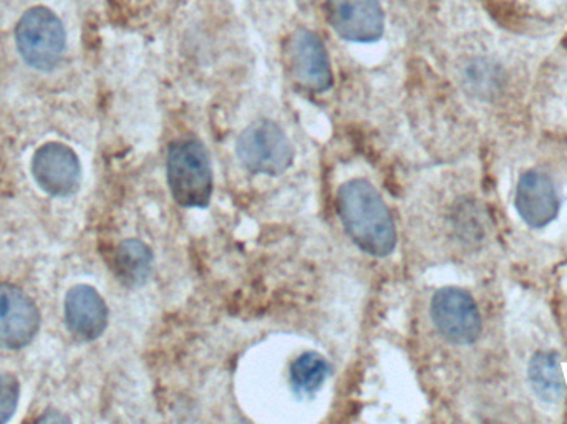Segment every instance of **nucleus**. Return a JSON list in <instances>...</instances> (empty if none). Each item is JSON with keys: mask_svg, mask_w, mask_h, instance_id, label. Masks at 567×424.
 Returning <instances> with one entry per match:
<instances>
[{"mask_svg": "<svg viewBox=\"0 0 567 424\" xmlns=\"http://www.w3.org/2000/svg\"><path fill=\"white\" fill-rule=\"evenodd\" d=\"M173 199L183 208L203 209L212 203L215 178L208 149L198 139L173 143L166 158Z\"/></svg>", "mask_w": 567, "mask_h": 424, "instance_id": "f03ea898", "label": "nucleus"}, {"mask_svg": "<svg viewBox=\"0 0 567 424\" xmlns=\"http://www.w3.org/2000/svg\"><path fill=\"white\" fill-rule=\"evenodd\" d=\"M65 40L62 20L47 7H32L17 23V49L32 69H55L65 52Z\"/></svg>", "mask_w": 567, "mask_h": 424, "instance_id": "7ed1b4c3", "label": "nucleus"}, {"mask_svg": "<svg viewBox=\"0 0 567 424\" xmlns=\"http://www.w3.org/2000/svg\"><path fill=\"white\" fill-rule=\"evenodd\" d=\"M515 206L519 217L533 229L548 226L559 214L555 182L546 173L526 172L516 186Z\"/></svg>", "mask_w": 567, "mask_h": 424, "instance_id": "9d476101", "label": "nucleus"}, {"mask_svg": "<svg viewBox=\"0 0 567 424\" xmlns=\"http://www.w3.org/2000/svg\"><path fill=\"white\" fill-rule=\"evenodd\" d=\"M32 175L47 195L70 196L80 188L82 166L79 156L69 146L47 143L33 155Z\"/></svg>", "mask_w": 567, "mask_h": 424, "instance_id": "6e6552de", "label": "nucleus"}, {"mask_svg": "<svg viewBox=\"0 0 567 424\" xmlns=\"http://www.w3.org/2000/svg\"><path fill=\"white\" fill-rule=\"evenodd\" d=\"M330 375V363L320 353L306 352L290 365V383L300 395H313Z\"/></svg>", "mask_w": 567, "mask_h": 424, "instance_id": "4468645a", "label": "nucleus"}, {"mask_svg": "<svg viewBox=\"0 0 567 424\" xmlns=\"http://www.w3.org/2000/svg\"><path fill=\"white\" fill-rule=\"evenodd\" d=\"M337 211L343 229L362 252L389 257L396 247V229L389 206L365 179H350L340 186Z\"/></svg>", "mask_w": 567, "mask_h": 424, "instance_id": "f257e3e1", "label": "nucleus"}, {"mask_svg": "<svg viewBox=\"0 0 567 424\" xmlns=\"http://www.w3.org/2000/svg\"><path fill=\"white\" fill-rule=\"evenodd\" d=\"M433 325L453 345H472L482 335V313L478 303L466 290L443 287L433 296Z\"/></svg>", "mask_w": 567, "mask_h": 424, "instance_id": "39448f33", "label": "nucleus"}, {"mask_svg": "<svg viewBox=\"0 0 567 424\" xmlns=\"http://www.w3.org/2000/svg\"><path fill=\"white\" fill-rule=\"evenodd\" d=\"M115 273L123 286H145L153 272L152 249L140 239H126L120 244L115 252Z\"/></svg>", "mask_w": 567, "mask_h": 424, "instance_id": "ddd939ff", "label": "nucleus"}, {"mask_svg": "<svg viewBox=\"0 0 567 424\" xmlns=\"http://www.w3.org/2000/svg\"><path fill=\"white\" fill-rule=\"evenodd\" d=\"M528 382L542 402L555 405L566 395L565 375L556 352H536L528 365Z\"/></svg>", "mask_w": 567, "mask_h": 424, "instance_id": "f8f14e48", "label": "nucleus"}, {"mask_svg": "<svg viewBox=\"0 0 567 424\" xmlns=\"http://www.w3.org/2000/svg\"><path fill=\"white\" fill-rule=\"evenodd\" d=\"M485 211L475 201H462L456 206L455 227L466 242H482L486 236Z\"/></svg>", "mask_w": 567, "mask_h": 424, "instance_id": "2eb2a0df", "label": "nucleus"}, {"mask_svg": "<svg viewBox=\"0 0 567 424\" xmlns=\"http://www.w3.org/2000/svg\"><path fill=\"white\" fill-rule=\"evenodd\" d=\"M286 56L293 82L307 92L323 93L332 86L329 55L317 33L296 30L287 40Z\"/></svg>", "mask_w": 567, "mask_h": 424, "instance_id": "423d86ee", "label": "nucleus"}, {"mask_svg": "<svg viewBox=\"0 0 567 424\" xmlns=\"http://www.w3.org/2000/svg\"><path fill=\"white\" fill-rule=\"evenodd\" d=\"M65 323L70 333L82 342L102 337L109 325V309L105 300L92 286L72 287L65 297Z\"/></svg>", "mask_w": 567, "mask_h": 424, "instance_id": "9b49d317", "label": "nucleus"}, {"mask_svg": "<svg viewBox=\"0 0 567 424\" xmlns=\"http://www.w3.org/2000/svg\"><path fill=\"white\" fill-rule=\"evenodd\" d=\"M326 12L333 32L346 42H379L385 32L379 0H326Z\"/></svg>", "mask_w": 567, "mask_h": 424, "instance_id": "0eeeda50", "label": "nucleus"}, {"mask_svg": "<svg viewBox=\"0 0 567 424\" xmlns=\"http://www.w3.org/2000/svg\"><path fill=\"white\" fill-rule=\"evenodd\" d=\"M239 162L252 175L279 176L290 168L293 148L281 126L269 120L252 123L236 143Z\"/></svg>", "mask_w": 567, "mask_h": 424, "instance_id": "20e7f679", "label": "nucleus"}, {"mask_svg": "<svg viewBox=\"0 0 567 424\" xmlns=\"http://www.w3.org/2000/svg\"><path fill=\"white\" fill-rule=\"evenodd\" d=\"M20 386L16 376L0 373V423L9 422L19 403Z\"/></svg>", "mask_w": 567, "mask_h": 424, "instance_id": "dca6fc26", "label": "nucleus"}, {"mask_svg": "<svg viewBox=\"0 0 567 424\" xmlns=\"http://www.w3.org/2000/svg\"><path fill=\"white\" fill-rule=\"evenodd\" d=\"M40 313L19 287L0 282V349L19 350L35 339Z\"/></svg>", "mask_w": 567, "mask_h": 424, "instance_id": "1a4fd4ad", "label": "nucleus"}]
</instances>
